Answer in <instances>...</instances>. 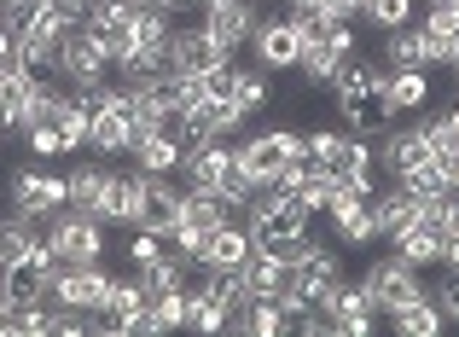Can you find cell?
Instances as JSON below:
<instances>
[{"mask_svg":"<svg viewBox=\"0 0 459 337\" xmlns=\"http://www.w3.org/2000/svg\"><path fill=\"white\" fill-rule=\"evenodd\" d=\"M297 58H303V35H297L291 12H262L256 35H250V65L280 76V70H297Z\"/></svg>","mask_w":459,"mask_h":337,"instance_id":"8fae6325","label":"cell"},{"mask_svg":"<svg viewBox=\"0 0 459 337\" xmlns=\"http://www.w3.org/2000/svg\"><path fill=\"white\" fill-rule=\"evenodd\" d=\"M100 221H105V227H140V168L111 175L105 203H100Z\"/></svg>","mask_w":459,"mask_h":337,"instance_id":"d4e9b609","label":"cell"},{"mask_svg":"<svg viewBox=\"0 0 459 337\" xmlns=\"http://www.w3.org/2000/svg\"><path fill=\"white\" fill-rule=\"evenodd\" d=\"M273 99V76L262 65H238V88H233V105H245L250 117L262 111V105Z\"/></svg>","mask_w":459,"mask_h":337,"instance_id":"d6a6232c","label":"cell"},{"mask_svg":"<svg viewBox=\"0 0 459 337\" xmlns=\"http://www.w3.org/2000/svg\"><path fill=\"white\" fill-rule=\"evenodd\" d=\"M360 291H367V303L378 308V320H390V315H402V308L425 303L430 285H425V273H419L413 262H402L390 250V256H378V262L360 268Z\"/></svg>","mask_w":459,"mask_h":337,"instance_id":"7a4b0ae2","label":"cell"},{"mask_svg":"<svg viewBox=\"0 0 459 337\" xmlns=\"http://www.w3.org/2000/svg\"><path fill=\"white\" fill-rule=\"evenodd\" d=\"M437 163H442V186H448V192H459V146H454V151H442Z\"/></svg>","mask_w":459,"mask_h":337,"instance_id":"f35d334b","label":"cell"},{"mask_svg":"<svg viewBox=\"0 0 459 337\" xmlns=\"http://www.w3.org/2000/svg\"><path fill=\"white\" fill-rule=\"evenodd\" d=\"M384 65L390 70H430V41L419 23H402V30H384Z\"/></svg>","mask_w":459,"mask_h":337,"instance_id":"cb8c5ba5","label":"cell"},{"mask_svg":"<svg viewBox=\"0 0 459 337\" xmlns=\"http://www.w3.org/2000/svg\"><path fill=\"white\" fill-rule=\"evenodd\" d=\"M285 6H320V0H285Z\"/></svg>","mask_w":459,"mask_h":337,"instance_id":"ee69618b","label":"cell"},{"mask_svg":"<svg viewBox=\"0 0 459 337\" xmlns=\"http://www.w3.org/2000/svg\"><path fill=\"white\" fill-rule=\"evenodd\" d=\"M134 280H140V291H146V297L186 291V262L169 250V256H157V262H146V268H134Z\"/></svg>","mask_w":459,"mask_h":337,"instance_id":"f546056e","label":"cell"},{"mask_svg":"<svg viewBox=\"0 0 459 337\" xmlns=\"http://www.w3.org/2000/svg\"><path fill=\"white\" fill-rule=\"evenodd\" d=\"M65 186H70V210L100 215L105 186H111V168H100V163H76V168H65Z\"/></svg>","mask_w":459,"mask_h":337,"instance_id":"4316f807","label":"cell"},{"mask_svg":"<svg viewBox=\"0 0 459 337\" xmlns=\"http://www.w3.org/2000/svg\"><path fill=\"white\" fill-rule=\"evenodd\" d=\"M186 326L192 332H227V303L210 291V285H186Z\"/></svg>","mask_w":459,"mask_h":337,"instance_id":"4dcf8cb0","label":"cell"},{"mask_svg":"<svg viewBox=\"0 0 459 337\" xmlns=\"http://www.w3.org/2000/svg\"><path fill=\"white\" fill-rule=\"evenodd\" d=\"M320 6L332 12V18H349V23H355V18H360V6H367V0H320Z\"/></svg>","mask_w":459,"mask_h":337,"instance_id":"ab89813d","label":"cell"},{"mask_svg":"<svg viewBox=\"0 0 459 337\" xmlns=\"http://www.w3.org/2000/svg\"><path fill=\"white\" fill-rule=\"evenodd\" d=\"M384 245H390L402 262H413L419 273H430V268H442V245H448V233H437L430 221H413V227H402L395 238H384Z\"/></svg>","mask_w":459,"mask_h":337,"instance_id":"44dd1931","label":"cell"},{"mask_svg":"<svg viewBox=\"0 0 459 337\" xmlns=\"http://www.w3.org/2000/svg\"><path fill=\"white\" fill-rule=\"evenodd\" d=\"M0 146H6V128H0Z\"/></svg>","mask_w":459,"mask_h":337,"instance_id":"f6af8a7d","label":"cell"},{"mask_svg":"<svg viewBox=\"0 0 459 337\" xmlns=\"http://www.w3.org/2000/svg\"><path fill=\"white\" fill-rule=\"evenodd\" d=\"M35 93H41V76L30 65H0V128L6 134H23L35 111Z\"/></svg>","mask_w":459,"mask_h":337,"instance_id":"e0dca14e","label":"cell"},{"mask_svg":"<svg viewBox=\"0 0 459 337\" xmlns=\"http://www.w3.org/2000/svg\"><path fill=\"white\" fill-rule=\"evenodd\" d=\"M372 158H378L384 168V180H395V175H407V168H419V163H430L437 158V146H430V134L419 123H407V128H384L378 134V146H372Z\"/></svg>","mask_w":459,"mask_h":337,"instance_id":"9a60e30c","label":"cell"},{"mask_svg":"<svg viewBox=\"0 0 459 337\" xmlns=\"http://www.w3.org/2000/svg\"><path fill=\"white\" fill-rule=\"evenodd\" d=\"M41 245V221H35V215H0V268H6V262H18V256H30V250Z\"/></svg>","mask_w":459,"mask_h":337,"instance_id":"f1b7e54d","label":"cell"},{"mask_svg":"<svg viewBox=\"0 0 459 337\" xmlns=\"http://www.w3.org/2000/svg\"><path fill=\"white\" fill-rule=\"evenodd\" d=\"M6 203H12L18 215L47 221L53 210H65V203H70V186H65V175H58V168L23 163V168H12V175H6Z\"/></svg>","mask_w":459,"mask_h":337,"instance_id":"52a82bcc","label":"cell"},{"mask_svg":"<svg viewBox=\"0 0 459 337\" xmlns=\"http://www.w3.org/2000/svg\"><path fill=\"white\" fill-rule=\"evenodd\" d=\"M390 326L402 332V337H437V332H448V320H442V308L430 303H413V308H402V315H390Z\"/></svg>","mask_w":459,"mask_h":337,"instance_id":"1f68e13d","label":"cell"},{"mask_svg":"<svg viewBox=\"0 0 459 337\" xmlns=\"http://www.w3.org/2000/svg\"><path fill=\"white\" fill-rule=\"evenodd\" d=\"M128 158H134L140 175H175V168H180V140H175V128L140 134L134 146H128Z\"/></svg>","mask_w":459,"mask_h":337,"instance_id":"484cf974","label":"cell"},{"mask_svg":"<svg viewBox=\"0 0 459 337\" xmlns=\"http://www.w3.org/2000/svg\"><path fill=\"white\" fill-rule=\"evenodd\" d=\"M175 175H186V186H210L221 192L227 203H233L238 215H245V203L256 198V180L245 175V163H238V151L227 146V140H210V146H186L180 151V168Z\"/></svg>","mask_w":459,"mask_h":337,"instance_id":"6da1fadb","label":"cell"},{"mask_svg":"<svg viewBox=\"0 0 459 337\" xmlns=\"http://www.w3.org/2000/svg\"><path fill=\"white\" fill-rule=\"evenodd\" d=\"M111 291H117V273L105 268V262H88V268L53 262V273H47V303L82 308V315H105V308H111Z\"/></svg>","mask_w":459,"mask_h":337,"instance_id":"277c9868","label":"cell"},{"mask_svg":"<svg viewBox=\"0 0 459 337\" xmlns=\"http://www.w3.org/2000/svg\"><path fill=\"white\" fill-rule=\"evenodd\" d=\"M23 146H30V158L35 163H53V158H70L65 151V134H58V123H35V128H23Z\"/></svg>","mask_w":459,"mask_h":337,"instance_id":"8d00e7d4","label":"cell"},{"mask_svg":"<svg viewBox=\"0 0 459 337\" xmlns=\"http://www.w3.org/2000/svg\"><path fill=\"white\" fill-rule=\"evenodd\" d=\"M65 35H70V18H58L53 6H41L18 30V58L35 70V76H41V70H58V47H65Z\"/></svg>","mask_w":459,"mask_h":337,"instance_id":"4fadbf2b","label":"cell"},{"mask_svg":"<svg viewBox=\"0 0 459 337\" xmlns=\"http://www.w3.org/2000/svg\"><path fill=\"white\" fill-rule=\"evenodd\" d=\"M372 221H378V238H395L402 227L419 221V192L395 186V180H384L378 192H372Z\"/></svg>","mask_w":459,"mask_h":337,"instance_id":"ffe728a7","label":"cell"},{"mask_svg":"<svg viewBox=\"0 0 459 337\" xmlns=\"http://www.w3.org/2000/svg\"><path fill=\"white\" fill-rule=\"evenodd\" d=\"M245 123H250L245 105H233V99H198V105H186L169 128H175L180 151H186V146H210V140H233Z\"/></svg>","mask_w":459,"mask_h":337,"instance_id":"8992f818","label":"cell"},{"mask_svg":"<svg viewBox=\"0 0 459 337\" xmlns=\"http://www.w3.org/2000/svg\"><path fill=\"white\" fill-rule=\"evenodd\" d=\"M0 65H23L18 58V35H12L6 23H0Z\"/></svg>","mask_w":459,"mask_h":337,"instance_id":"60d3db41","label":"cell"},{"mask_svg":"<svg viewBox=\"0 0 459 337\" xmlns=\"http://www.w3.org/2000/svg\"><path fill=\"white\" fill-rule=\"evenodd\" d=\"M430 105H442L437 76H430V70H395L390 88L378 93V111L384 117H413V111H430Z\"/></svg>","mask_w":459,"mask_h":337,"instance_id":"ac0fdd59","label":"cell"},{"mask_svg":"<svg viewBox=\"0 0 459 337\" xmlns=\"http://www.w3.org/2000/svg\"><path fill=\"white\" fill-rule=\"evenodd\" d=\"M180 203H186V186L175 175H140V227L157 238H169L180 227Z\"/></svg>","mask_w":459,"mask_h":337,"instance_id":"5bb4252c","label":"cell"},{"mask_svg":"<svg viewBox=\"0 0 459 337\" xmlns=\"http://www.w3.org/2000/svg\"><path fill=\"white\" fill-rule=\"evenodd\" d=\"M215 65H227V53L215 47V35L204 30V23H175V30H169V70L210 76Z\"/></svg>","mask_w":459,"mask_h":337,"instance_id":"2e32d148","label":"cell"},{"mask_svg":"<svg viewBox=\"0 0 459 337\" xmlns=\"http://www.w3.org/2000/svg\"><path fill=\"white\" fill-rule=\"evenodd\" d=\"M250 250H256V238H250L245 215H233V221H221V227L210 233V245H204V262H198V268H238Z\"/></svg>","mask_w":459,"mask_h":337,"instance_id":"7402d4cb","label":"cell"},{"mask_svg":"<svg viewBox=\"0 0 459 337\" xmlns=\"http://www.w3.org/2000/svg\"><path fill=\"white\" fill-rule=\"evenodd\" d=\"M413 12H419V0H367L360 6V18L372 23V30H402V23H413Z\"/></svg>","mask_w":459,"mask_h":337,"instance_id":"e575fe53","label":"cell"},{"mask_svg":"<svg viewBox=\"0 0 459 337\" xmlns=\"http://www.w3.org/2000/svg\"><path fill=\"white\" fill-rule=\"evenodd\" d=\"M169 76V47H134V53L117 65V88H152Z\"/></svg>","mask_w":459,"mask_h":337,"instance_id":"83f0119b","label":"cell"},{"mask_svg":"<svg viewBox=\"0 0 459 337\" xmlns=\"http://www.w3.org/2000/svg\"><path fill=\"white\" fill-rule=\"evenodd\" d=\"M186 326V291H169V297H152L146 303V337L152 332H180Z\"/></svg>","mask_w":459,"mask_h":337,"instance_id":"836d02e7","label":"cell"},{"mask_svg":"<svg viewBox=\"0 0 459 337\" xmlns=\"http://www.w3.org/2000/svg\"><path fill=\"white\" fill-rule=\"evenodd\" d=\"M233 151H238V163H245V175L256 180V192H268V186H280L285 168L303 158V134H297V128H262V134L238 140Z\"/></svg>","mask_w":459,"mask_h":337,"instance_id":"5b68a950","label":"cell"},{"mask_svg":"<svg viewBox=\"0 0 459 337\" xmlns=\"http://www.w3.org/2000/svg\"><path fill=\"white\" fill-rule=\"evenodd\" d=\"M123 256H128V268H146V262L169 256V238L146 233V227H128V238H123Z\"/></svg>","mask_w":459,"mask_h":337,"instance_id":"d590c367","label":"cell"},{"mask_svg":"<svg viewBox=\"0 0 459 337\" xmlns=\"http://www.w3.org/2000/svg\"><path fill=\"white\" fill-rule=\"evenodd\" d=\"M41 238L47 250H53V262H65V268H88V262H105V221L88 210H53L41 221Z\"/></svg>","mask_w":459,"mask_h":337,"instance_id":"3957f363","label":"cell"},{"mask_svg":"<svg viewBox=\"0 0 459 337\" xmlns=\"http://www.w3.org/2000/svg\"><path fill=\"white\" fill-rule=\"evenodd\" d=\"M314 308L332 315V337H372L378 332V308L367 303L360 280H332L325 291H314Z\"/></svg>","mask_w":459,"mask_h":337,"instance_id":"9c48e42d","label":"cell"},{"mask_svg":"<svg viewBox=\"0 0 459 337\" xmlns=\"http://www.w3.org/2000/svg\"><path fill=\"white\" fill-rule=\"evenodd\" d=\"M88 123H93L88 146L100 151V158H128V146H134V123H128V99H123V88H117L111 99H105L100 111L88 117Z\"/></svg>","mask_w":459,"mask_h":337,"instance_id":"d6986e66","label":"cell"},{"mask_svg":"<svg viewBox=\"0 0 459 337\" xmlns=\"http://www.w3.org/2000/svg\"><path fill=\"white\" fill-rule=\"evenodd\" d=\"M157 6H169V12H180V6H198V0H157Z\"/></svg>","mask_w":459,"mask_h":337,"instance_id":"7bdbcfd3","label":"cell"},{"mask_svg":"<svg viewBox=\"0 0 459 337\" xmlns=\"http://www.w3.org/2000/svg\"><path fill=\"white\" fill-rule=\"evenodd\" d=\"M430 303L442 308V320H448V326H459V273L454 268H442V280L430 285Z\"/></svg>","mask_w":459,"mask_h":337,"instance_id":"74e56055","label":"cell"},{"mask_svg":"<svg viewBox=\"0 0 459 337\" xmlns=\"http://www.w3.org/2000/svg\"><path fill=\"white\" fill-rule=\"evenodd\" d=\"M256 23H262V0H204V30L215 35V47L227 58H238L250 47Z\"/></svg>","mask_w":459,"mask_h":337,"instance_id":"7c38bea8","label":"cell"},{"mask_svg":"<svg viewBox=\"0 0 459 337\" xmlns=\"http://www.w3.org/2000/svg\"><path fill=\"white\" fill-rule=\"evenodd\" d=\"M442 268L459 273V233H448V245H442Z\"/></svg>","mask_w":459,"mask_h":337,"instance_id":"b9f144b4","label":"cell"},{"mask_svg":"<svg viewBox=\"0 0 459 337\" xmlns=\"http://www.w3.org/2000/svg\"><path fill=\"white\" fill-rule=\"evenodd\" d=\"M58 76H65V88H100V82L117 76V65H111V53L93 41V30L70 23L65 47H58Z\"/></svg>","mask_w":459,"mask_h":337,"instance_id":"30bf717a","label":"cell"},{"mask_svg":"<svg viewBox=\"0 0 459 337\" xmlns=\"http://www.w3.org/2000/svg\"><path fill=\"white\" fill-rule=\"evenodd\" d=\"M325 221H332V238L343 250H372L378 245V221H372V198H360L349 180H337V192L325 198Z\"/></svg>","mask_w":459,"mask_h":337,"instance_id":"ba28073f","label":"cell"},{"mask_svg":"<svg viewBox=\"0 0 459 337\" xmlns=\"http://www.w3.org/2000/svg\"><path fill=\"white\" fill-rule=\"evenodd\" d=\"M227 332H238V337H285L291 332V315H285L273 297H250L245 308H233Z\"/></svg>","mask_w":459,"mask_h":337,"instance_id":"603a6c76","label":"cell"}]
</instances>
